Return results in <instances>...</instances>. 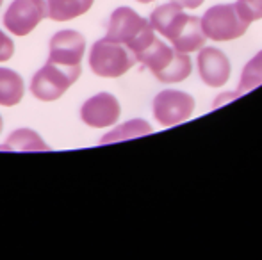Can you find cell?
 <instances>
[{
	"label": "cell",
	"instance_id": "cell-1",
	"mask_svg": "<svg viewBox=\"0 0 262 260\" xmlns=\"http://www.w3.org/2000/svg\"><path fill=\"white\" fill-rule=\"evenodd\" d=\"M150 25L154 27V31L173 43V49L177 52H196L207 41L202 31L200 18L186 14L182 6H179L177 2L157 7L150 16Z\"/></svg>",
	"mask_w": 262,
	"mask_h": 260
},
{
	"label": "cell",
	"instance_id": "cell-2",
	"mask_svg": "<svg viewBox=\"0 0 262 260\" xmlns=\"http://www.w3.org/2000/svg\"><path fill=\"white\" fill-rule=\"evenodd\" d=\"M136 59H138V63L145 64L157 77V80L166 84L182 82L191 75V69H193L187 54L169 49L164 41L157 38Z\"/></svg>",
	"mask_w": 262,
	"mask_h": 260
},
{
	"label": "cell",
	"instance_id": "cell-3",
	"mask_svg": "<svg viewBox=\"0 0 262 260\" xmlns=\"http://www.w3.org/2000/svg\"><path fill=\"white\" fill-rule=\"evenodd\" d=\"M105 38L123 43L138 57L156 39V34H154V27L150 25V21L139 16L134 9L118 7L109 18Z\"/></svg>",
	"mask_w": 262,
	"mask_h": 260
},
{
	"label": "cell",
	"instance_id": "cell-4",
	"mask_svg": "<svg viewBox=\"0 0 262 260\" xmlns=\"http://www.w3.org/2000/svg\"><path fill=\"white\" fill-rule=\"evenodd\" d=\"M136 63L138 59L128 46L109 38L95 43L90 54V68L93 69L95 75L105 77V79H116L125 75Z\"/></svg>",
	"mask_w": 262,
	"mask_h": 260
},
{
	"label": "cell",
	"instance_id": "cell-5",
	"mask_svg": "<svg viewBox=\"0 0 262 260\" xmlns=\"http://www.w3.org/2000/svg\"><path fill=\"white\" fill-rule=\"evenodd\" d=\"M202 31L214 41H232L248 31L250 21L243 18L235 4H220L205 11L202 16Z\"/></svg>",
	"mask_w": 262,
	"mask_h": 260
},
{
	"label": "cell",
	"instance_id": "cell-6",
	"mask_svg": "<svg viewBox=\"0 0 262 260\" xmlns=\"http://www.w3.org/2000/svg\"><path fill=\"white\" fill-rule=\"evenodd\" d=\"M80 77V66H62L47 61L39 72L32 77L31 91L38 100L54 102L77 82Z\"/></svg>",
	"mask_w": 262,
	"mask_h": 260
},
{
	"label": "cell",
	"instance_id": "cell-7",
	"mask_svg": "<svg viewBox=\"0 0 262 260\" xmlns=\"http://www.w3.org/2000/svg\"><path fill=\"white\" fill-rule=\"evenodd\" d=\"M194 111V98L184 91L166 89L154 98V116L162 127L186 122Z\"/></svg>",
	"mask_w": 262,
	"mask_h": 260
},
{
	"label": "cell",
	"instance_id": "cell-8",
	"mask_svg": "<svg viewBox=\"0 0 262 260\" xmlns=\"http://www.w3.org/2000/svg\"><path fill=\"white\" fill-rule=\"evenodd\" d=\"M49 16L45 0H13L4 14V25L14 36H27Z\"/></svg>",
	"mask_w": 262,
	"mask_h": 260
},
{
	"label": "cell",
	"instance_id": "cell-9",
	"mask_svg": "<svg viewBox=\"0 0 262 260\" xmlns=\"http://www.w3.org/2000/svg\"><path fill=\"white\" fill-rule=\"evenodd\" d=\"M120 102L111 93H98L84 102L80 109V118L91 129L113 127L120 120Z\"/></svg>",
	"mask_w": 262,
	"mask_h": 260
},
{
	"label": "cell",
	"instance_id": "cell-10",
	"mask_svg": "<svg viewBox=\"0 0 262 260\" xmlns=\"http://www.w3.org/2000/svg\"><path fill=\"white\" fill-rule=\"evenodd\" d=\"M86 52V39L77 31H59L50 39L49 61L62 66H80Z\"/></svg>",
	"mask_w": 262,
	"mask_h": 260
},
{
	"label": "cell",
	"instance_id": "cell-11",
	"mask_svg": "<svg viewBox=\"0 0 262 260\" xmlns=\"http://www.w3.org/2000/svg\"><path fill=\"white\" fill-rule=\"evenodd\" d=\"M198 73L210 87L225 86L230 79V61L221 50L204 49L198 54Z\"/></svg>",
	"mask_w": 262,
	"mask_h": 260
},
{
	"label": "cell",
	"instance_id": "cell-12",
	"mask_svg": "<svg viewBox=\"0 0 262 260\" xmlns=\"http://www.w3.org/2000/svg\"><path fill=\"white\" fill-rule=\"evenodd\" d=\"M259 86H262V52L257 54V56L245 66V69H243V73H241V80H239L237 91H234L232 94H228V93L221 94L223 98H220L214 105L217 107V105H221L225 100L243 97V94L250 93V91H253Z\"/></svg>",
	"mask_w": 262,
	"mask_h": 260
},
{
	"label": "cell",
	"instance_id": "cell-13",
	"mask_svg": "<svg viewBox=\"0 0 262 260\" xmlns=\"http://www.w3.org/2000/svg\"><path fill=\"white\" fill-rule=\"evenodd\" d=\"M25 93L24 79L9 68H0V105L13 107L20 104Z\"/></svg>",
	"mask_w": 262,
	"mask_h": 260
},
{
	"label": "cell",
	"instance_id": "cell-14",
	"mask_svg": "<svg viewBox=\"0 0 262 260\" xmlns=\"http://www.w3.org/2000/svg\"><path fill=\"white\" fill-rule=\"evenodd\" d=\"M95 0H47L49 18L54 21H68L88 13Z\"/></svg>",
	"mask_w": 262,
	"mask_h": 260
},
{
	"label": "cell",
	"instance_id": "cell-15",
	"mask_svg": "<svg viewBox=\"0 0 262 260\" xmlns=\"http://www.w3.org/2000/svg\"><path fill=\"white\" fill-rule=\"evenodd\" d=\"M0 150L2 152H43V150H49V146L34 130L20 129L7 137L6 145H0Z\"/></svg>",
	"mask_w": 262,
	"mask_h": 260
},
{
	"label": "cell",
	"instance_id": "cell-16",
	"mask_svg": "<svg viewBox=\"0 0 262 260\" xmlns=\"http://www.w3.org/2000/svg\"><path fill=\"white\" fill-rule=\"evenodd\" d=\"M152 127L148 125V122L145 120H130V122L123 123L113 132L105 134L100 139L98 145H111V143H120V141H130V139H138L141 135H150L152 134Z\"/></svg>",
	"mask_w": 262,
	"mask_h": 260
},
{
	"label": "cell",
	"instance_id": "cell-17",
	"mask_svg": "<svg viewBox=\"0 0 262 260\" xmlns=\"http://www.w3.org/2000/svg\"><path fill=\"white\" fill-rule=\"evenodd\" d=\"M235 6L243 14V18L250 23L262 18V0H237Z\"/></svg>",
	"mask_w": 262,
	"mask_h": 260
},
{
	"label": "cell",
	"instance_id": "cell-18",
	"mask_svg": "<svg viewBox=\"0 0 262 260\" xmlns=\"http://www.w3.org/2000/svg\"><path fill=\"white\" fill-rule=\"evenodd\" d=\"M14 54V43L9 39V36L0 31V63H6L13 57Z\"/></svg>",
	"mask_w": 262,
	"mask_h": 260
},
{
	"label": "cell",
	"instance_id": "cell-19",
	"mask_svg": "<svg viewBox=\"0 0 262 260\" xmlns=\"http://www.w3.org/2000/svg\"><path fill=\"white\" fill-rule=\"evenodd\" d=\"M171 2H177L179 6L187 7V9H196L204 4V0H171Z\"/></svg>",
	"mask_w": 262,
	"mask_h": 260
},
{
	"label": "cell",
	"instance_id": "cell-20",
	"mask_svg": "<svg viewBox=\"0 0 262 260\" xmlns=\"http://www.w3.org/2000/svg\"><path fill=\"white\" fill-rule=\"evenodd\" d=\"M138 2H141V4H150V2H154V0H138Z\"/></svg>",
	"mask_w": 262,
	"mask_h": 260
},
{
	"label": "cell",
	"instance_id": "cell-21",
	"mask_svg": "<svg viewBox=\"0 0 262 260\" xmlns=\"http://www.w3.org/2000/svg\"><path fill=\"white\" fill-rule=\"evenodd\" d=\"M0 132H2V118H0Z\"/></svg>",
	"mask_w": 262,
	"mask_h": 260
},
{
	"label": "cell",
	"instance_id": "cell-22",
	"mask_svg": "<svg viewBox=\"0 0 262 260\" xmlns=\"http://www.w3.org/2000/svg\"><path fill=\"white\" fill-rule=\"evenodd\" d=\"M2 2H4V0H0V6H2Z\"/></svg>",
	"mask_w": 262,
	"mask_h": 260
}]
</instances>
